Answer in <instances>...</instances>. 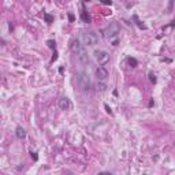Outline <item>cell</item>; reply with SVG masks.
<instances>
[{"label": "cell", "mask_w": 175, "mask_h": 175, "mask_svg": "<svg viewBox=\"0 0 175 175\" xmlns=\"http://www.w3.org/2000/svg\"><path fill=\"white\" fill-rule=\"evenodd\" d=\"M103 36L112 44L114 47L118 45V43H119V33H121V25L118 22H111L107 28H104L103 30Z\"/></svg>", "instance_id": "cell-1"}, {"label": "cell", "mask_w": 175, "mask_h": 175, "mask_svg": "<svg viewBox=\"0 0 175 175\" xmlns=\"http://www.w3.org/2000/svg\"><path fill=\"white\" fill-rule=\"evenodd\" d=\"M77 84H78V86L81 88L82 92H89L92 88L90 78L86 73H78L77 74Z\"/></svg>", "instance_id": "cell-2"}, {"label": "cell", "mask_w": 175, "mask_h": 175, "mask_svg": "<svg viewBox=\"0 0 175 175\" xmlns=\"http://www.w3.org/2000/svg\"><path fill=\"white\" fill-rule=\"evenodd\" d=\"M81 41L86 47H93L99 43V36L94 31H82L81 34Z\"/></svg>", "instance_id": "cell-3"}, {"label": "cell", "mask_w": 175, "mask_h": 175, "mask_svg": "<svg viewBox=\"0 0 175 175\" xmlns=\"http://www.w3.org/2000/svg\"><path fill=\"white\" fill-rule=\"evenodd\" d=\"M93 58H94V60L97 62L100 66H104L109 60V53L107 51H104V49H96L93 52Z\"/></svg>", "instance_id": "cell-4"}, {"label": "cell", "mask_w": 175, "mask_h": 175, "mask_svg": "<svg viewBox=\"0 0 175 175\" xmlns=\"http://www.w3.org/2000/svg\"><path fill=\"white\" fill-rule=\"evenodd\" d=\"M71 51L74 53H77V55L84 52V43H82L81 40H78V38H74V40L71 41Z\"/></svg>", "instance_id": "cell-5"}, {"label": "cell", "mask_w": 175, "mask_h": 175, "mask_svg": "<svg viewBox=\"0 0 175 175\" xmlns=\"http://www.w3.org/2000/svg\"><path fill=\"white\" fill-rule=\"evenodd\" d=\"M96 77H97V79L101 81V82H104L107 78H108V71H107L106 67H103V66H99L97 69H96Z\"/></svg>", "instance_id": "cell-6"}, {"label": "cell", "mask_w": 175, "mask_h": 175, "mask_svg": "<svg viewBox=\"0 0 175 175\" xmlns=\"http://www.w3.org/2000/svg\"><path fill=\"white\" fill-rule=\"evenodd\" d=\"M81 19H82L85 23H90V21H92L89 14H88V11H86V8H85L84 3L81 4Z\"/></svg>", "instance_id": "cell-7"}, {"label": "cell", "mask_w": 175, "mask_h": 175, "mask_svg": "<svg viewBox=\"0 0 175 175\" xmlns=\"http://www.w3.org/2000/svg\"><path fill=\"white\" fill-rule=\"evenodd\" d=\"M70 107H71V104H70V100L67 99V97H62L60 100H59V108L60 109H69Z\"/></svg>", "instance_id": "cell-8"}, {"label": "cell", "mask_w": 175, "mask_h": 175, "mask_svg": "<svg viewBox=\"0 0 175 175\" xmlns=\"http://www.w3.org/2000/svg\"><path fill=\"white\" fill-rule=\"evenodd\" d=\"M15 136H16V138L22 140V138L26 137V131H25V129H23V127L18 126V127H16V130H15Z\"/></svg>", "instance_id": "cell-9"}, {"label": "cell", "mask_w": 175, "mask_h": 175, "mask_svg": "<svg viewBox=\"0 0 175 175\" xmlns=\"http://www.w3.org/2000/svg\"><path fill=\"white\" fill-rule=\"evenodd\" d=\"M133 21H134V23L137 25L140 29H144V30H146V29H148V28H146V25H144V23H142L141 21H140V19H138L137 15H133Z\"/></svg>", "instance_id": "cell-10"}, {"label": "cell", "mask_w": 175, "mask_h": 175, "mask_svg": "<svg viewBox=\"0 0 175 175\" xmlns=\"http://www.w3.org/2000/svg\"><path fill=\"white\" fill-rule=\"evenodd\" d=\"M78 59L82 62L84 64H88V63H89V58H88V55H86V52H85V51L78 55Z\"/></svg>", "instance_id": "cell-11"}, {"label": "cell", "mask_w": 175, "mask_h": 175, "mask_svg": "<svg viewBox=\"0 0 175 175\" xmlns=\"http://www.w3.org/2000/svg\"><path fill=\"white\" fill-rule=\"evenodd\" d=\"M127 63H129V66L131 67V69H134V67H137L138 66V62L136 58H131V56H129L127 58Z\"/></svg>", "instance_id": "cell-12"}, {"label": "cell", "mask_w": 175, "mask_h": 175, "mask_svg": "<svg viewBox=\"0 0 175 175\" xmlns=\"http://www.w3.org/2000/svg\"><path fill=\"white\" fill-rule=\"evenodd\" d=\"M106 84H104V82H101V81H99V84L96 85V90L97 92H100V93H101V92H104L106 90Z\"/></svg>", "instance_id": "cell-13"}, {"label": "cell", "mask_w": 175, "mask_h": 175, "mask_svg": "<svg viewBox=\"0 0 175 175\" xmlns=\"http://www.w3.org/2000/svg\"><path fill=\"white\" fill-rule=\"evenodd\" d=\"M47 45L49 47L52 51H55V49H56V41H55V40H48V41H47Z\"/></svg>", "instance_id": "cell-14"}, {"label": "cell", "mask_w": 175, "mask_h": 175, "mask_svg": "<svg viewBox=\"0 0 175 175\" xmlns=\"http://www.w3.org/2000/svg\"><path fill=\"white\" fill-rule=\"evenodd\" d=\"M44 18H45V21L48 25H51V23L53 22V16L51 15V14H48V12H44Z\"/></svg>", "instance_id": "cell-15"}, {"label": "cell", "mask_w": 175, "mask_h": 175, "mask_svg": "<svg viewBox=\"0 0 175 175\" xmlns=\"http://www.w3.org/2000/svg\"><path fill=\"white\" fill-rule=\"evenodd\" d=\"M30 156H31V159L34 160V161H37V160H38V155H37V152H33V151H30Z\"/></svg>", "instance_id": "cell-16"}, {"label": "cell", "mask_w": 175, "mask_h": 175, "mask_svg": "<svg viewBox=\"0 0 175 175\" xmlns=\"http://www.w3.org/2000/svg\"><path fill=\"white\" fill-rule=\"evenodd\" d=\"M148 75H149V79H151V81H152L153 84H156V81H157V79H156V75H155V74H153V73H149V74H148Z\"/></svg>", "instance_id": "cell-17"}, {"label": "cell", "mask_w": 175, "mask_h": 175, "mask_svg": "<svg viewBox=\"0 0 175 175\" xmlns=\"http://www.w3.org/2000/svg\"><path fill=\"white\" fill-rule=\"evenodd\" d=\"M174 26H175V18L170 23H168V25H166V26H164V29H167V28H174Z\"/></svg>", "instance_id": "cell-18"}, {"label": "cell", "mask_w": 175, "mask_h": 175, "mask_svg": "<svg viewBox=\"0 0 175 175\" xmlns=\"http://www.w3.org/2000/svg\"><path fill=\"white\" fill-rule=\"evenodd\" d=\"M101 4H106V6H111L112 4V0H100Z\"/></svg>", "instance_id": "cell-19"}, {"label": "cell", "mask_w": 175, "mask_h": 175, "mask_svg": "<svg viewBox=\"0 0 175 175\" xmlns=\"http://www.w3.org/2000/svg\"><path fill=\"white\" fill-rule=\"evenodd\" d=\"M104 108L107 109V112H108V114H109V115H112V111H111V108L108 107V104H104Z\"/></svg>", "instance_id": "cell-20"}, {"label": "cell", "mask_w": 175, "mask_h": 175, "mask_svg": "<svg viewBox=\"0 0 175 175\" xmlns=\"http://www.w3.org/2000/svg\"><path fill=\"white\" fill-rule=\"evenodd\" d=\"M69 19H70V22H74V19H75V18H74V15H73V14H69Z\"/></svg>", "instance_id": "cell-21"}, {"label": "cell", "mask_w": 175, "mask_h": 175, "mask_svg": "<svg viewBox=\"0 0 175 175\" xmlns=\"http://www.w3.org/2000/svg\"><path fill=\"white\" fill-rule=\"evenodd\" d=\"M153 104H155V101H153V99H152V100H151V101H149V107H152Z\"/></svg>", "instance_id": "cell-22"}, {"label": "cell", "mask_w": 175, "mask_h": 175, "mask_svg": "<svg viewBox=\"0 0 175 175\" xmlns=\"http://www.w3.org/2000/svg\"><path fill=\"white\" fill-rule=\"evenodd\" d=\"M82 1H84V3H85V1H89V0H82Z\"/></svg>", "instance_id": "cell-23"}]
</instances>
